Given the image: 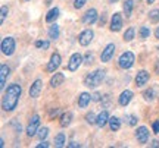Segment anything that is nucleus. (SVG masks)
Instances as JSON below:
<instances>
[{
  "instance_id": "1",
  "label": "nucleus",
  "mask_w": 159,
  "mask_h": 148,
  "mask_svg": "<svg viewBox=\"0 0 159 148\" xmlns=\"http://www.w3.org/2000/svg\"><path fill=\"white\" fill-rule=\"evenodd\" d=\"M22 94V88L18 84H12V85L7 87V90L5 92V97H3V101H2V107L5 112H12L16 108V104L19 101V97Z\"/></svg>"
},
{
  "instance_id": "2",
  "label": "nucleus",
  "mask_w": 159,
  "mask_h": 148,
  "mask_svg": "<svg viewBox=\"0 0 159 148\" xmlns=\"http://www.w3.org/2000/svg\"><path fill=\"white\" fill-rule=\"evenodd\" d=\"M103 78H105V70L103 69H97V70L89 74L84 78V85L89 87V88H96V87L102 84Z\"/></svg>"
},
{
  "instance_id": "3",
  "label": "nucleus",
  "mask_w": 159,
  "mask_h": 148,
  "mask_svg": "<svg viewBox=\"0 0 159 148\" xmlns=\"http://www.w3.org/2000/svg\"><path fill=\"white\" fill-rule=\"evenodd\" d=\"M134 54L131 53V51H125V53H122L121 56H119V60H118V65L119 68L122 69H130L133 65H134Z\"/></svg>"
},
{
  "instance_id": "4",
  "label": "nucleus",
  "mask_w": 159,
  "mask_h": 148,
  "mask_svg": "<svg viewBox=\"0 0 159 148\" xmlns=\"http://www.w3.org/2000/svg\"><path fill=\"white\" fill-rule=\"evenodd\" d=\"M15 47H16V44H15V40L12 37L3 38V41H2V53L5 56H12L15 53Z\"/></svg>"
},
{
  "instance_id": "5",
  "label": "nucleus",
  "mask_w": 159,
  "mask_h": 148,
  "mask_svg": "<svg viewBox=\"0 0 159 148\" xmlns=\"http://www.w3.org/2000/svg\"><path fill=\"white\" fill-rule=\"evenodd\" d=\"M39 126H40V116L39 114H34L28 122V126H27V135H28V137H34V135H37Z\"/></svg>"
},
{
  "instance_id": "6",
  "label": "nucleus",
  "mask_w": 159,
  "mask_h": 148,
  "mask_svg": "<svg viewBox=\"0 0 159 148\" xmlns=\"http://www.w3.org/2000/svg\"><path fill=\"white\" fill-rule=\"evenodd\" d=\"M83 62H84V60H83V56H81L80 53L72 54V56H71V59H69V62H68V70L75 72V70L81 66V63H83Z\"/></svg>"
},
{
  "instance_id": "7",
  "label": "nucleus",
  "mask_w": 159,
  "mask_h": 148,
  "mask_svg": "<svg viewBox=\"0 0 159 148\" xmlns=\"http://www.w3.org/2000/svg\"><path fill=\"white\" fill-rule=\"evenodd\" d=\"M61 54L59 53H53L50 57V62L47 63V66H46V70L47 72H55L59 66H61Z\"/></svg>"
},
{
  "instance_id": "8",
  "label": "nucleus",
  "mask_w": 159,
  "mask_h": 148,
  "mask_svg": "<svg viewBox=\"0 0 159 148\" xmlns=\"http://www.w3.org/2000/svg\"><path fill=\"white\" fill-rule=\"evenodd\" d=\"M93 37H94V32L91 31V29H84L81 34L78 35V43L81 46H89L93 40Z\"/></svg>"
},
{
  "instance_id": "9",
  "label": "nucleus",
  "mask_w": 159,
  "mask_h": 148,
  "mask_svg": "<svg viewBox=\"0 0 159 148\" xmlns=\"http://www.w3.org/2000/svg\"><path fill=\"white\" fill-rule=\"evenodd\" d=\"M122 28V16L121 13H114L112 19H111V31L112 32H118Z\"/></svg>"
},
{
  "instance_id": "10",
  "label": "nucleus",
  "mask_w": 159,
  "mask_h": 148,
  "mask_svg": "<svg viewBox=\"0 0 159 148\" xmlns=\"http://www.w3.org/2000/svg\"><path fill=\"white\" fill-rule=\"evenodd\" d=\"M115 54V46L114 44H108V46L105 47V50L102 51V54H100V60L103 63H108Z\"/></svg>"
},
{
  "instance_id": "11",
  "label": "nucleus",
  "mask_w": 159,
  "mask_h": 148,
  "mask_svg": "<svg viewBox=\"0 0 159 148\" xmlns=\"http://www.w3.org/2000/svg\"><path fill=\"white\" fill-rule=\"evenodd\" d=\"M41 88H43V82H41V79H35L34 84L30 87V97L31 98H39L40 92H41Z\"/></svg>"
},
{
  "instance_id": "12",
  "label": "nucleus",
  "mask_w": 159,
  "mask_h": 148,
  "mask_svg": "<svg viewBox=\"0 0 159 148\" xmlns=\"http://www.w3.org/2000/svg\"><path fill=\"white\" fill-rule=\"evenodd\" d=\"M136 138L140 144H146L149 141V129L146 126H140L136 132Z\"/></svg>"
},
{
  "instance_id": "13",
  "label": "nucleus",
  "mask_w": 159,
  "mask_h": 148,
  "mask_svg": "<svg viewBox=\"0 0 159 148\" xmlns=\"http://www.w3.org/2000/svg\"><path fill=\"white\" fill-rule=\"evenodd\" d=\"M131 100H133V92H131L130 90H125V91L121 92V95H119V98H118V103H119V106L125 107V106L130 104Z\"/></svg>"
},
{
  "instance_id": "14",
  "label": "nucleus",
  "mask_w": 159,
  "mask_h": 148,
  "mask_svg": "<svg viewBox=\"0 0 159 148\" xmlns=\"http://www.w3.org/2000/svg\"><path fill=\"white\" fill-rule=\"evenodd\" d=\"M11 74V68L7 66V65H2L0 66V88L3 90L6 85V79H7V76Z\"/></svg>"
},
{
  "instance_id": "15",
  "label": "nucleus",
  "mask_w": 159,
  "mask_h": 148,
  "mask_svg": "<svg viewBox=\"0 0 159 148\" xmlns=\"http://www.w3.org/2000/svg\"><path fill=\"white\" fill-rule=\"evenodd\" d=\"M97 21V11L96 9H90V11H87L84 13V16H83V22L84 23H94Z\"/></svg>"
},
{
  "instance_id": "16",
  "label": "nucleus",
  "mask_w": 159,
  "mask_h": 148,
  "mask_svg": "<svg viewBox=\"0 0 159 148\" xmlns=\"http://www.w3.org/2000/svg\"><path fill=\"white\" fill-rule=\"evenodd\" d=\"M148 82H149V72H146V70H140L136 76V85L137 87H143V85H146Z\"/></svg>"
},
{
  "instance_id": "17",
  "label": "nucleus",
  "mask_w": 159,
  "mask_h": 148,
  "mask_svg": "<svg viewBox=\"0 0 159 148\" xmlns=\"http://www.w3.org/2000/svg\"><path fill=\"white\" fill-rule=\"evenodd\" d=\"M63 81H65V75H63V74H55L50 78V87L56 88V87L62 85Z\"/></svg>"
},
{
  "instance_id": "18",
  "label": "nucleus",
  "mask_w": 159,
  "mask_h": 148,
  "mask_svg": "<svg viewBox=\"0 0 159 148\" xmlns=\"http://www.w3.org/2000/svg\"><path fill=\"white\" fill-rule=\"evenodd\" d=\"M91 100V95L89 94V92H81L80 94V97H78V106L81 108H84L89 106V103H90Z\"/></svg>"
},
{
  "instance_id": "19",
  "label": "nucleus",
  "mask_w": 159,
  "mask_h": 148,
  "mask_svg": "<svg viewBox=\"0 0 159 148\" xmlns=\"http://www.w3.org/2000/svg\"><path fill=\"white\" fill-rule=\"evenodd\" d=\"M106 123H109V114H108V112L105 110V112H102V113L97 116L96 125L99 126V128H103V126L106 125Z\"/></svg>"
},
{
  "instance_id": "20",
  "label": "nucleus",
  "mask_w": 159,
  "mask_h": 148,
  "mask_svg": "<svg viewBox=\"0 0 159 148\" xmlns=\"http://www.w3.org/2000/svg\"><path fill=\"white\" fill-rule=\"evenodd\" d=\"M71 122H72V113H71V112H66V113H63L62 116H61V122H59V123H61L62 128H66Z\"/></svg>"
},
{
  "instance_id": "21",
  "label": "nucleus",
  "mask_w": 159,
  "mask_h": 148,
  "mask_svg": "<svg viewBox=\"0 0 159 148\" xmlns=\"http://www.w3.org/2000/svg\"><path fill=\"white\" fill-rule=\"evenodd\" d=\"M57 18H59V9L55 7V9H50L49 13L46 15V22H55Z\"/></svg>"
},
{
  "instance_id": "22",
  "label": "nucleus",
  "mask_w": 159,
  "mask_h": 148,
  "mask_svg": "<svg viewBox=\"0 0 159 148\" xmlns=\"http://www.w3.org/2000/svg\"><path fill=\"white\" fill-rule=\"evenodd\" d=\"M49 38H52V40H56V38H59V25H56V23H53L50 28H49Z\"/></svg>"
},
{
  "instance_id": "23",
  "label": "nucleus",
  "mask_w": 159,
  "mask_h": 148,
  "mask_svg": "<svg viewBox=\"0 0 159 148\" xmlns=\"http://www.w3.org/2000/svg\"><path fill=\"white\" fill-rule=\"evenodd\" d=\"M124 13H125V16L127 18H130L131 16V12H133V7H134V2L133 0H125V3H124Z\"/></svg>"
},
{
  "instance_id": "24",
  "label": "nucleus",
  "mask_w": 159,
  "mask_h": 148,
  "mask_svg": "<svg viewBox=\"0 0 159 148\" xmlns=\"http://www.w3.org/2000/svg\"><path fill=\"white\" fill-rule=\"evenodd\" d=\"M109 126H111V131H114V132H116V131H119V128H121V122H119V119L118 117H109Z\"/></svg>"
},
{
  "instance_id": "25",
  "label": "nucleus",
  "mask_w": 159,
  "mask_h": 148,
  "mask_svg": "<svg viewBox=\"0 0 159 148\" xmlns=\"http://www.w3.org/2000/svg\"><path fill=\"white\" fill-rule=\"evenodd\" d=\"M65 145V133H57L56 137H55V147H57V148H61V147H63Z\"/></svg>"
},
{
  "instance_id": "26",
  "label": "nucleus",
  "mask_w": 159,
  "mask_h": 148,
  "mask_svg": "<svg viewBox=\"0 0 159 148\" xmlns=\"http://www.w3.org/2000/svg\"><path fill=\"white\" fill-rule=\"evenodd\" d=\"M149 19L153 23L159 22V9H153V11L149 12Z\"/></svg>"
},
{
  "instance_id": "27",
  "label": "nucleus",
  "mask_w": 159,
  "mask_h": 148,
  "mask_svg": "<svg viewBox=\"0 0 159 148\" xmlns=\"http://www.w3.org/2000/svg\"><path fill=\"white\" fill-rule=\"evenodd\" d=\"M153 95H155L153 88H149V90H146V91L143 92V97H144L146 101H152V100H153Z\"/></svg>"
},
{
  "instance_id": "28",
  "label": "nucleus",
  "mask_w": 159,
  "mask_h": 148,
  "mask_svg": "<svg viewBox=\"0 0 159 148\" xmlns=\"http://www.w3.org/2000/svg\"><path fill=\"white\" fill-rule=\"evenodd\" d=\"M134 32H136V31H134V28H133V27H130V28L125 31L124 40H125V41H131L133 38H134Z\"/></svg>"
},
{
  "instance_id": "29",
  "label": "nucleus",
  "mask_w": 159,
  "mask_h": 148,
  "mask_svg": "<svg viewBox=\"0 0 159 148\" xmlns=\"http://www.w3.org/2000/svg\"><path fill=\"white\" fill-rule=\"evenodd\" d=\"M49 135V128H41V129H39V132H37V137L43 141V139H46V137Z\"/></svg>"
},
{
  "instance_id": "30",
  "label": "nucleus",
  "mask_w": 159,
  "mask_h": 148,
  "mask_svg": "<svg viewBox=\"0 0 159 148\" xmlns=\"http://www.w3.org/2000/svg\"><path fill=\"white\" fill-rule=\"evenodd\" d=\"M96 116H94V113H87V116H85V120H87V123H90V125H94L96 123Z\"/></svg>"
},
{
  "instance_id": "31",
  "label": "nucleus",
  "mask_w": 159,
  "mask_h": 148,
  "mask_svg": "<svg viewBox=\"0 0 159 148\" xmlns=\"http://www.w3.org/2000/svg\"><path fill=\"white\" fill-rule=\"evenodd\" d=\"M149 35H150V29H149L148 27H142V28H140V37H142V38H148Z\"/></svg>"
},
{
  "instance_id": "32",
  "label": "nucleus",
  "mask_w": 159,
  "mask_h": 148,
  "mask_svg": "<svg viewBox=\"0 0 159 148\" xmlns=\"http://www.w3.org/2000/svg\"><path fill=\"white\" fill-rule=\"evenodd\" d=\"M7 12H9V11H7V6H2V13H0V15H2V16H0V22H2V23L5 22Z\"/></svg>"
},
{
  "instance_id": "33",
  "label": "nucleus",
  "mask_w": 159,
  "mask_h": 148,
  "mask_svg": "<svg viewBox=\"0 0 159 148\" xmlns=\"http://www.w3.org/2000/svg\"><path fill=\"white\" fill-rule=\"evenodd\" d=\"M85 3H87V0H74V7L75 9H81Z\"/></svg>"
},
{
  "instance_id": "34",
  "label": "nucleus",
  "mask_w": 159,
  "mask_h": 148,
  "mask_svg": "<svg viewBox=\"0 0 159 148\" xmlns=\"http://www.w3.org/2000/svg\"><path fill=\"white\" fill-rule=\"evenodd\" d=\"M93 59H94L93 54H91V53H87V54H85V59H84V65H91V63H93Z\"/></svg>"
},
{
  "instance_id": "35",
  "label": "nucleus",
  "mask_w": 159,
  "mask_h": 148,
  "mask_svg": "<svg viewBox=\"0 0 159 148\" xmlns=\"http://www.w3.org/2000/svg\"><path fill=\"white\" fill-rule=\"evenodd\" d=\"M109 103H111V97H109L108 94H106V95H103V97H102V104H103V106H105V107H108Z\"/></svg>"
},
{
  "instance_id": "36",
  "label": "nucleus",
  "mask_w": 159,
  "mask_h": 148,
  "mask_svg": "<svg viewBox=\"0 0 159 148\" xmlns=\"http://www.w3.org/2000/svg\"><path fill=\"white\" fill-rule=\"evenodd\" d=\"M152 129H153V133H159V119L153 122V126H152Z\"/></svg>"
},
{
  "instance_id": "37",
  "label": "nucleus",
  "mask_w": 159,
  "mask_h": 148,
  "mask_svg": "<svg viewBox=\"0 0 159 148\" xmlns=\"http://www.w3.org/2000/svg\"><path fill=\"white\" fill-rule=\"evenodd\" d=\"M100 97H102V95H100L99 92H94V94L91 95V100H93V101H100V100H102Z\"/></svg>"
},
{
  "instance_id": "38",
  "label": "nucleus",
  "mask_w": 159,
  "mask_h": 148,
  "mask_svg": "<svg viewBox=\"0 0 159 148\" xmlns=\"http://www.w3.org/2000/svg\"><path fill=\"white\" fill-rule=\"evenodd\" d=\"M128 123H130L131 126H134L137 123V117L136 116H130V122H128Z\"/></svg>"
},
{
  "instance_id": "39",
  "label": "nucleus",
  "mask_w": 159,
  "mask_h": 148,
  "mask_svg": "<svg viewBox=\"0 0 159 148\" xmlns=\"http://www.w3.org/2000/svg\"><path fill=\"white\" fill-rule=\"evenodd\" d=\"M41 147L47 148V147H49V142H46V141H41L40 144H37V148H41Z\"/></svg>"
},
{
  "instance_id": "40",
  "label": "nucleus",
  "mask_w": 159,
  "mask_h": 148,
  "mask_svg": "<svg viewBox=\"0 0 159 148\" xmlns=\"http://www.w3.org/2000/svg\"><path fill=\"white\" fill-rule=\"evenodd\" d=\"M57 113H59V108H55V110H52V112H50V117H56Z\"/></svg>"
},
{
  "instance_id": "41",
  "label": "nucleus",
  "mask_w": 159,
  "mask_h": 148,
  "mask_svg": "<svg viewBox=\"0 0 159 148\" xmlns=\"http://www.w3.org/2000/svg\"><path fill=\"white\" fill-rule=\"evenodd\" d=\"M41 49H43V50L49 49V41H43V44H41Z\"/></svg>"
},
{
  "instance_id": "42",
  "label": "nucleus",
  "mask_w": 159,
  "mask_h": 148,
  "mask_svg": "<svg viewBox=\"0 0 159 148\" xmlns=\"http://www.w3.org/2000/svg\"><path fill=\"white\" fill-rule=\"evenodd\" d=\"M155 72L159 74V60H156V63H155Z\"/></svg>"
},
{
  "instance_id": "43",
  "label": "nucleus",
  "mask_w": 159,
  "mask_h": 148,
  "mask_svg": "<svg viewBox=\"0 0 159 148\" xmlns=\"http://www.w3.org/2000/svg\"><path fill=\"white\" fill-rule=\"evenodd\" d=\"M68 147H71V148H77V147H80V145H78L77 142H69V144H68Z\"/></svg>"
},
{
  "instance_id": "44",
  "label": "nucleus",
  "mask_w": 159,
  "mask_h": 148,
  "mask_svg": "<svg viewBox=\"0 0 159 148\" xmlns=\"http://www.w3.org/2000/svg\"><path fill=\"white\" fill-rule=\"evenodd\" d=\"M105 21H106V19H105V16L100 18V21H99V22H100V27H102V25H105Z\"/></svg>"
},
{
  "instance_id": "45",
  "label": "nucleus",
  "mask_w": 159,
  "mask_h": 148,
  "mask_svg": "<svg viewBox=\"0 0 159 148\" xmlns=\"http://www.w3.org/2000/svg\"><path fill=\"white\" fill-rule=\"evenodd\" d=\"M41 44H43V41H35V47H41Z\"/></svg>"
},
{
  "instance_id": "46",
  "label": "nucleus",
  "mask_w": 159,
  "mask_h": 148,
  "mask_svg": "<svg viewBox=\"0 0 159 148\" xmlns=\"http://www.w3.org/2000/svg\"><path fill=\"white\" fill-rule=\"evenodd\" d=\"M6 144H5V139H3V138H2V139H0V147H5Z\"/></svg>"
},
{
  "instance_id": "47",
  "label": "nucleus",
  "mask_w": 159,
  "mask_h": 148,
  "mask_svg": "<svg viewBox=\"0 0 159 148\" xmlns=\"http://www.w3.org/2000/svg\"><path fill=\"white\" fill-rule=\"evenodd\" d=\"M155 35H156V38H158V40H159V27H158V29L155 31Z\"/></svg>"
},
{
  "instance_id": "48",
  "label": "nucleus",
  "mask_w": 159,
  "mask_h": 148,
  "mask_svg": "<svg viewBox=\"0 0 159 148\" xmlns=\"http://www.w3.org/2000/svg\"><path fill=\"white\" fill-rule=\"evenodd\" d=\"M146 2H148L149 5H152V3H155V0H146Z\"/></svg>"
},
{
  "instance_id": "49",
  "label": "nucleus",
  "mask_w": 159,
  "mask_h": 148,
  "mask_svg": "<svg viewBox=\"0 0 159 148\" xmlns=\"http://www.w3.org/2000/svg\"><path fill=\"white\" fill-rule=\"evenodd\" d=\"M109 2H111V3H116L118 0H109Z\"/></svg>"
},
{
  "instance_id": "50",
  "label": "nucleus",
  "mask_w": 159,
  "mask_h": 148,
  "mask_svg": "<svg viewBox=\"0 0 159 148\" xmlns=\"http://www.w3.org/2000/svg\"><path fill=\"white\" fill-rule=\"evenodd\" d=\"M25 2H30V0H25Z\"/></svg>"
}]
</instances>
